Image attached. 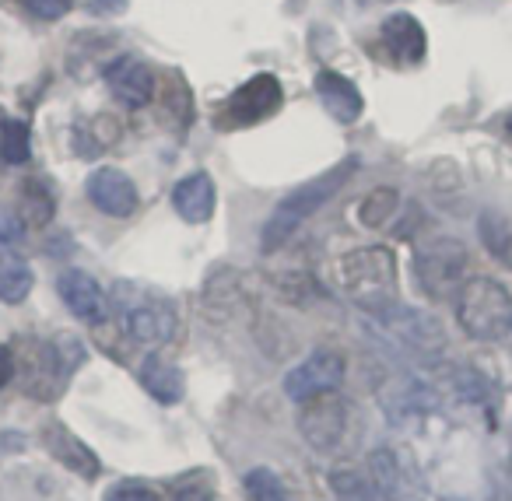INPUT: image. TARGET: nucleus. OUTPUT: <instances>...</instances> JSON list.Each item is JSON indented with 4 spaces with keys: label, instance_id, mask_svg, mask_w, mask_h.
<instances>
[{
    "label": "nucleus",
    "instance_id": "nucleus-1",
    "mask_svg": "<svg viewBox=\"0 0 512 501\" xmlns=\"http://www.w3.org/2000/svg\"><path fill=\"white\" fill-rule=\"evenodd\" d=\"M355 172H358V158H348V162H337L334 169H327L323 176L309 179V183H302L299 190L288 193V197L274 207L271 221L264 225V235H260L264 253H274L278 246H285V242L292 239V235L299 232L320 207H327L330 200L351 183Z\"/></svg>",
    "mask_w": 512,
    "mask_h": 501
},
{
    "label": "nucleus",
    "instance_id": "nucleus-2",
    "mask_svg": "<svg viewBox=\"0 0 512 501\" xmlns=\"http://www.w3.org/2000/svg\"><path fill=\"white\" fill-rule=\"evenodd\" d=\"M113 312L123 330L130 333V340H137V344L162 347L179 330L176 309H172L169 298L151 288H141L134 281H120L113 288Z\"/></svg>",
    "mask_w": 512,
    "mask_h": 501
},
{
    "label": "nucleus",
    "instance_id": "nucleus-3",
    "mask_svg": "<svg viewBox=\"0 0 512 501\" xmlns=\"http://www.w3.org/2000/svg\"><path fill=\"white\" fill-rule=\"evenodd\" d=\"M344 291L355 305L369 312H386L397 305V260L383 246H362L341 260Z\"/></svg>",
    "mask_w": 512,
    "mask_h": 501
},
{
    "label": "nucleus",
    "instance_id": "nucleus-4",
    "mask_svg": "<svg viewBox=\"0 0 512 501\" xmlns=\"http://www.w3.org/2000/svg\"><path fill=\"white\" fill-rule=\"evenodd\" d=\"M456 319L474 340H505L512 333V295L495 277H474L456 291Z\"/></svg>",
    "mask_w": 512,
    "mask_h": 501
},
{
    "label": "nucleus",
    "instance_id": "nucleus-5",
    "mask_svg": "<svg viewBox=\"0 0 512 501\" xmlns=\"http://www.w3.org/2000/svg\"><path fill=\"white\" fill-rule=\"evenodd\" d=\"M81 358H85V347L71 333L36 340V344H29V358H25V389L39 400H53V396H60L74 368L81 365Z\"/></svg>",
    "mask_w": 512,
    "mask_h": 501
},
{
    "label": "nucleus",
    "instance_id": "nucleus-6",
    "mask_svg": "<svg viewBox=\"0 0 512 501\" xmlns=\"http://www.w3.org/2000/svg\"><path fill=\"white\" fill-rule=\"evenodd\" d=\"M463 270H467V249H463L460 239H449V235L428 239L414 253V281L435 302L453 298L460 291Z\"/></svg>",
    "mask_w": 512,
    "mask_h": 501
},
{
    "label": "nucleus",
    "instance_id": "nucleus-7",
    "mask_svg": "<svg viewBox=\"0 0 512 501\" xmlns=\"http://www.w3.org/2000/svg\"><path fill=\"white\" fill-rule=\"evenodd\" d=\"M278 109H281L278 78H271V74H256V78H249L242 88H235L232 99L221 106L218 127L221 130L253 127V123H260V120H267L271 113H278Z\"/></svg>",
    "mask_w": 512,
    "mask_h": 501
},
{
    "label": "nucleus",
    "instance_id": "nucleus-8",
    "mask_svg": "<svg viewBox=\"0 0 512 501\" xmlns=\"http://www.w3.org/2000/svg\"><path fill=\"white\" fill-rule=\"evenodd\" d=\"M299 431L316 452H330L341 445L348 431V407L337 393H320L302 400L299 410Z\"/></svg>",
    "mask_w": 512,
    "mask_h": 501
},
{
    "label": "nucleus",
    "instance_id": "nucleus-9",
    "mask_svg": "<svg viewBox=\"0 0 512 501\" xmlns=\"http://www.w3.org/2000/svg\"><path fill=\"white\" fill-rule=\"evenodd\" d=\"M344 382V358L337 351H316L285 375L288 400H309V396L334 393Z\"/></svg>",
    "mask_w": 512,
    "mask_h": 501
},
{
    "label": "nucleus",
    "instance_id": "nucleus-10",
    "mask_svg": "<svg viewBox=\"0 0 512 501\" xmlns=\"http://www.w3.org/2000/svg\"><path fill=\"white\" fill-rule=\"evenodd\" d=\"M379 323L390 337H397L400 344L414 347L421 354H432L446 347V333H442L439 319L428 316V312L418 309H400V305H390L386 312H379Z\"/></svg>",
    "mask_w": 512,
    "mask_h": 501
},
{
    "label": "nucleus",
    "instance_id": "nucleus-11",
    "mask_svg": "<svg viewBox=\"0 0 512 501\" xmlns=\"http://www.w3.org/2000/svg\"><path fill=\"white\" fill-rule=\"evenodd\" d=\"M88 200L109 218H127L137 211V186L120 169H95L88 176Z\"/></svg>",
    "mask_w": 512,
    "mask_h": 501
},
{
    "label": "nucleus",
    "instance_id": "nucleus-12",
    "mask_svg": "<svg viewBox=\"0 0 512 501\" xmlns=\"http://www.w3.org/2000/svg\"><path fill=\"white\" fill-rule=\"evenodd\" d=\"M106 85L123 106L130 109H141L151 102L155 95V74L144 60L137 57H116L113 64L106 67Z\"/></svg>",
    "mask_w": 512,
    "mask_h": 501
},
{
    "label": "nucleus",
    "instance_id": "nucleus-13",
    "mask_svg": "<svg viewBox=\"0 0 512 501\" xmlns=\"http://www.w3.org/2000/svg\"><path fill=\"white\" fill-rule=\"evenodd\" d=\"M214 204H218V190H214V179L207 172H193V176L179 179L176 190H172V207H176L186 225L211 221Z\"/></svg>",
    "mask_w": 512,
    "mask_h": 501
},
{
    "label": "nucleus",
    "instance_id": "nucleus-14",
    "mask_svg": "<svg viewBox=\"0 0 512 501\" xmlns=\"http://www.w3.org/2000/svg\"><path fill=\"white\" fill-rule=\"evenodd\" d=\"M57 291L67 302V309L78 319H85V323H99V319L106 316V295H102L99 281H95L92 274H85V270H67V274H60Z\"/></svg>",
    "mask_w": 512,
    "mask_h": 501
},
{
    "label": "nucleus",
    "instance_id": "nucleus-15",
    "mask_svg": "<svg viewBox=\"0 0 512 501\" xmlns=\"http://www.w3.org/2000/svg\"><path fill=\"white\" fill-rule=\"evenodd\" d=\"M435 407V389L425 386V382L411 379V375H400V379L386 382L383 386V410L393 417V421H411V417H421Z\"/></svg>",
    "mask_w": 512,
    "mask_h": 501
},
{
    "label": "nucleus",
    "instance_id": "nucleus-16",
    "mask_svg": "<svg viewBox=\"0 0 512 501\" xmlns=\"http://www.w3.org/2000/svg\"><path fill=\"white\" fill-rule=\"evenodd\" d=\"M316 95H320L323 109H327L334 120L341 123H355L358 116H362V92L355 88V81H348L344 74L337 71H320L316 74Z\"/></svg>",
    "mask_w": 512,
    "mask_h": 501
},
{
    "label": "nucleus",
    "instance_id": "nucleus-17",
    "mask_svg": "<svg viewBox=\"0 0 512 501\" xmlns=\"http://www.w3.org/2000/svg\"><path fill=\"white\" fill-rule=\"evenodd\" d=\"M43 442H46V449H50V456L60 459V463H64L67 470L78 473V477H95V473H99V459H95V452L88 449L78 435H71L67 428H60V424H50V428L43 431Z\"/></svg>",
    "mask_w": 512,
    "mask_h": 501
},
{
    "label": "nucleus",
    "instance_id": "nucleus-18",
    "mask_svg": "<svg viewBox=\"0 0 512 501\" xmlns=\"http://www.w3.org/2000/svg\"><path fill=\"white\" fill-rule=\"evenodd\" d=\"M330 491L341 501H393L390 494L379 487V480L355 463H341L330 470Z\"/></svg>",
    "mask_w": 512,
    "mask_h": 501
},
{
    "label": "nucleus",
    "instance_id": "nucleus-19",
    "mask_svg": "<svg viewBox=\"0 0 512 501\" xmlns=\"http://www.w3.org/2000/svg\"><path fill=\"white\" fill-rule=\"evenodd\" d=\"M383 43L393 57L400 60H421L425 57V29L414 15H393L383 22Z\"/></svg>",
    "mask_w": 512,
    "mask_h": 501
},
{
    "label": "nucleus",
    "instance_id": "nucleus-20",
    "mask_svg": "<svg viewBox=\"0 0 512 501\" xmlns=\"http://www.w3.org/2000/svg\"><path fill=\"white\" fill-rule=\"evenodd\" d=\"M141 382L158 403L183 400V375H179L165 358H158V354H148V358L141 361Z\"/></svg>",
    "mask_w": 512,
    "mask_h": 501
},
{
    "label": "nucleus",
    "instance_id": "nucleus-21",
    "mask_svg": "<svg viewBox=\"0 0 512 501\" xmlns=\"http://www.w3.org/2000/svg\"><path fill=\"white\" fill-rule=\"evenodd\" d=\"M32 281H36V274H32V267L25 260H18V256H4L0 260V302H25L32 291Z\"/></svg>",
    "mask_w": 512,
    "mask_h": 501
},
{
    "label": "nucleus",
    "instance_id": "nucleus-22",
    "mask_svg": "<svg viewBox=\"0 0 512 501\" xmlns=\"http://www.w3.org/2000/svg\"><path fill=\"white\" fill-rule=\"evenodd\" d=\"M477 232H481L484 249H488L502 267H512V225L509 221H505L502 214H481Z\"/></svg>",
    "mask_w": 512,
    "mask_h": 501
},
{
    "label": "nucleus",
    "instance_id": "nucleus-23",
    "mask_svg": "<svg viewBox=\"0 0 512 501\" xmlns=\"http://www.w3.org/2000/svg\"><path fill=\"white\" fill-rule=\"evenodd\" d=\"M57 200H53L50 186L43 179H29L22 183V221L25 225H50Z\"/></svg>",
    "mask_w": 512,
    "mask_h": 501
},
{
    "label": "nucleus",
    "instance_id": "nucleus-24",
    "mask_svg": "<svg viewBox=\"0 0 512 501\" xmlns=\"http://www.w3.org/2000/svg\"><path fill=\"white\" fill-rule=\"evenodd\" d=\"M246 498L249 501H292V494L285 491L278 473L256 466V470L246 473Z\"/></svg>",
    "mask_w": 512,
    "mask_h": 501
},
{
    "label": "nucleus",
    "instance_id": "nucleus-25",
    "mask_svg": "<svg viewBox=\"0 0 512 501\" xmlns=\"http://www.w3.org/2000/svg\"><path fill=\"white\" fill-rule=\"evenodd\" d=\"M0 155L11 165H25L32 155L29 148V127L22 120H4V130H0Z\"/></svg>",
    "mask_w": 512,
    "mask_h": 501
},
{
    "label": "nucleus",
    "instance_id": "nucleus-26",
    "mask_svg": "<svg viewBox=\"0 0 512 501\" xmlns=\"http://www.w3.org/2000/svg\"><path fill=\"white\" fill-rule=\"evenodd\" d=\"M400 197L397 190H376L369 193V197L362 200V207H358V221H362L365 228H379L390 221V214L397 211Z\"/></svg>",
    "mask_w": 512,
    "mask_h": 501
},
{
    "label": "nucleus",
    "instance_id": "nucleus-27",
    "mask_svg": "<svg viewBox=\"0 0 512 501\" xmlns=\"http://www.w3.org/2000/svg\"><path fill=\"white\" fill-rule=\"evenodd\" d=\"M172 494H176V501H214L211 484H207L200 473H190V477H183L176 487H172Z\"/></svg>",
    "mask_w": 512,
    "mask_h": 501
},
{
    "label": "nucleus",
    "instance_id": "nucleus-28",
    "mask_svg": "<svg viewBox=\"0 0 512 501\" xmlns=\"http://www.w3.org/2000/svg\"><path fill=\"white\" fill-rule=\"evenodd\" d=\"M25 239V221L11 214L8 207H0V249H18Z\"/></svg>",
    "mask_w": 512,
    "mask_h": 501
},
{
    "label": "nucleus",
    "instance_id": "nucleus-29",
    "mask_svg": "<svg viewBox=\"0 0 512 501\" xmlns=\"http://www.w3.org/2000/svg\"><path fill=\"white\" fill-rule=\"evenodd\" d=\"M74 0H25V8L32 11L36 18H43V22H57V18H64L67 11H71Z\"/></svg>",
    "mask_w": 512,
    "mask_h": 501
},
{
    "label": "nucleus",
    "instance_id": "nucleus-30",
    "mask_svg": "<svg viewBox=\"0 0 512 501\" xmlns=\"http://www.w3.org/2000/svg\"><path fill=\"white\" fill-rule=\"evenodd\" d=\"M106 501H158V498L144 484H116L106 494Z\"/></svg>",
    "mask_w": 512,
    "mask_h": 501
},
{
    "label": "nucleus",
    "instance_id": "nucleus-31",
    "mask_svg": "<svg viewBox=\"0 0 512 501\" xmlns=\"http://www.w3.org/2000/svg\"><path fill=\"white\" fill-rule=\"evenodd\" d=\"M11 379H15V354H11V347L0 344V389L8 386Z\"/></svg>",
    "mask_w": 512,
    "mask_h": 501
},
{
    "label": "nucleus",
    "instance_id": "nucleus-32",
    "mask_svg": "<svg viewBox=\"0 0 512 501\" xmlns=\"http://www.w3.org/2000/svg\"><path fill=\"white\" fill-rule=\"evenodd\" d=\"M505 127H509V134H512V113H509V120H505Z\"/></svg>",
    "mask_w": 512,
    "mask_h": 501
}]
</instances>
